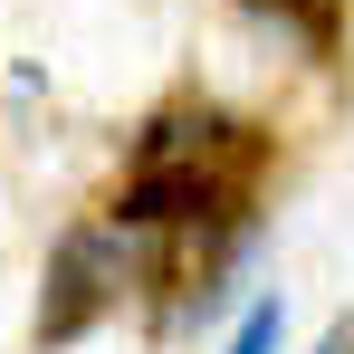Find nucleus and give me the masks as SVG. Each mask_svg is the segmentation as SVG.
I'll return each instance as SVG.
<instances>
[{
  "label": "nucleus",
  "mask_w": 354,
  "mask_h": 354,
  "mask_svg": "<svg viewBox=\"0 0 354 354\" xmlns=\"http://www.w3.org/2000/svg\"><path fill=\"white\" fill-rule=\"evenodd\" d=\"M249 10H268V19H288L306 48H335V10L326 0H249Z\"/></svg>",
  "instance_id": "7ed1b4c3"
},
{
  "label": "nucleus",
  "mask_w": 354,
  "mask_h": 354,
  "mask_svg": "<svg viewBox=\"0 0 354 354\" xmlns=\"http://www.w3.org/2000/svg\"><path fill=\"white\" fill-rule=\"evenodd\" d=\"M259 163V144H249V124L230 115H163L144 134V153H134V182L115 192V230H182V221H211V211H230L239 173Z\"/></svg>",
  "instance_id": "f257e3e1"
},
{
  "label": "nucleus",
  "mask_w": 354,
  "mask_h": 354,
  "mask_svg": "<svg viewBox=\"0 0 354 354\" xmlns=\"http://www.w3.org/2000/svg\"><path fill=\"white\" fill-rule=\"evenodd\" d=\"M124 288V249L115 230H77L58 239V259H48V297H39V345H77Z\"/></svg>",
  "instance_id": "f03ea898"
},
{
  "label": "nucleus",
  "mask_w": 354,
  "mask_h": 354,
  "mask_svg": "<svg viewBox=\"0 0 354 354\" xmlns=\"http://www.w3.org/2000/svg\"><path fill=\"white\" fill-rule=\"evenodd\" d=\"M278 335H288V306H278V297H259V306L239 316V335H230V354H278Z\"/></svg>",
  "instance_id": "20e7f679"
},
{
  "label": "nucleus",
  "mask_w": 354,
  "mask_h": 354,
  "mask_svg": "<svg viewBox=\"0 0 354 354\" xmlns=\"http://www.w3.org/2000/svg\"><path fill=\"white\" fill-rule=\"evenodd\" d=\"M326 354H354V326H335V335H326Z\"/></svg>",
  "instance_id": "39448f33"
}]
</instances>
